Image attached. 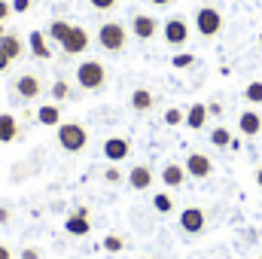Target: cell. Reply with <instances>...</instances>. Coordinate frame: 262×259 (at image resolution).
<instances>
[{"mask_svg":"<svg viewBox=\"0 0 262 259\" xmlns=\"http://www.w3.org/2000/svg\"><path fill=\"white\" fill-rule=\"evenodd\" d=\"M180 122H186V113L183 110H177V107L165 110V125H180Z\"/></svg>","mask_w":262,"mask_h":259,"instance_id":"obj_28","label":"cell"},{"mask_svg":"<svg viewBox=\"0 0 262 259\" xmlns=\"http://www.w3.org/2000/svg\"><path fill=\"white\" fill-rule=\"evenodd\" d=\"M125 180H128L131 189L143 192V189H149V186H152V171H149L146 165H134L128 174H125Z\"/></svg>","mask_w":262,"mask_h":259,"instance_id":"obj_13","label":"cell"},{"mask_svg":"<svg viewBox=\"0 0 262 259\" xmlns=\"http://www.w3.org/2000/svg\"><path fill=\"white\" fill-rule=\"evenodd\" d=\"M21 259H40V250L37 247H25L21 250Z\"/></svg>","mask_w":262,"mask_h":259,"instance_id":"obj_34","label":"cell"},{"mask_svg":"<svg viewBox=\"0 0 262 259\" xmlns=\"http://www.w3.org/2000/svg\"><path fill=\"white\" fill-rule=\"evenodd\" d=\"M152 104H156V98H152L149 89H134V92H131V110L146 113V110H152Z\"/></svg>","mask_w":262,"mask_h":259,"instance_id":"obj_19","label":"cell"},{"mask_svg":"<svg viewBox=\"0 0 262 259\" xmlns=\"http://www.w3.org/2000/svg\"><path fill=\"white\" fill-rule=\"evenodd\" d=\"M9 12H12V3L0 0V21H6V18H9Z\"/></svg>","mask_w":262,"mask_h":259,"instance_id":"obj_33","label":"cell"},{"mask_svg":"<svg viewBox=\"0 0 262 259\" xmlns=\"http://www.w3.org/2000/svg\"><path fill=\"white\" fill-rule=\"evenodd\" d=\"M98 43H101V49H107V52H122L125 43H128L125 25H122V21H104V25L98 28Z\"/></svg>","mask_w":262,"mask_h":259,"instance_id":"obj_2","label":"cell"},{"mask_svg":"<svg viewBox=\"0 0 262 259\" xmlns=\"http://www.w3.org/2000/svg\"><path fill=\"white\" fill-rule=\"evenodd\" d=\"M18 137V119L12 113H0V143H12Z\"/></svg>","mask_w":262,"mask_h":259,"instance_id":"obj_17","label":"cell"},{"mask_svg":"<svg viewBox=\"0 0 262 259\" xmlns=\"http://www.w3.org/2000/svg\"><path fill=\"white\" fill-rule=\"evenodd\" d=\"M195 31L201 37H216L220 31H223V12L216 9V6H201L195 12Z\"/></svg>","mask_w":262,"mask_h":259,"instance_id":"obj_4","label":"cell"},{"mask_svg":"<svg viewBox=\"0 0 262 259\" xmlns=\"http://www.w3.org/2000/svg\"><path fill=\"white\" fill-rule=\"evenodd\" d=\"M207 113H210V116H223V104H216V101L207 104Z\"/></svg>","mask_w":262,"mask_h":259,"instance_id":"obj_36","label":"cell"},{"mask_svg":"<svg viewBox=\"0 0 262 259\" xmlns=\"http://www.w3.org/2000/svg\"><path fill=\"white\" fill-rule=\"evenodd\" d=\"M64 229L67 235H76V238H82V235H89V229H92V223H89V217H79V213H70L64 220Z\"/></svg>","mask_w":262,"mask_h":259,"instance_id":"obj_21","label":"cell"},{"mask_svg":"<svg viewBox=\"0 0 262 259\" xmlns=\"http://www.w3.org/2000/svg\"><path fill=\"white\" fill-rule=\"evenodd\" d=\"M9 223V210L6 207H0V226H6Z\"/></svg>","mask_w":262,"mask_h":259,"instance_id":"obj_37","label":"cell"},{"mask_svg":"<svg viewBox=\"0 0 262 259\" xmlns=\"http://www.w3.org/2000/svg\"><path fill=\"white\" fill-rule=\"evenodd\" d=\"M0 259H12V250H9V247H3V244H0Z\"/></svg>","mask_w":262,"mask_h":259,"instance_id":"obj_38","label":"cell"},{"mask_svg":"<svg viewBox=\"0 0 262 259\" xmlns=\"http://www.w3.org/2000/svg\"><path fill=\"white\" fill-rule=\"evenodd\" d=\"M37 122H40V125H49V128H58V125H61V110H58V104H43V107L37 110Z\"/></svg>","mask_w":262,"mask_h":259,"instance_id":"obj_16","label":"cell"},{"mask_svg":"<svg viewBox=\"0 0 262 259\" xmlns=\"http://www.w3.org/2000/svg\"><path fill=\"white\" fill-rule=\"evenodd\" d=\"M244 98H247L250 104H262V79L247 82V89H244Z\"/></svg>","mask_w":262,"mask_h":259,"instance_id":"obj_25","label":"cell"},{"mask_svg":"<svg viewBox=\"0 0 262 259\" xmlns=\"http://www.w3.org/2000/svg\"><path fill=\"white\" fill-rule=\"evenodd\" d=\"M15 92H18V98L34 101V98H40L43 82H40V76H34V73H21V76L15 79Z\"/></svg>","mask_w":262,"mask_h":259,"instance_id":"obj_11","label":"cell"},{"mask_svg":"<svg viewBox=\"0 0 262 259\" xmlns=\"http://www.w3.org/2000/svg\"><path fill=\"white\" fill-rule=\"evenodd\" d=\"M207 116H210V113H207V104H192V107L186 110V125L192 131H201L204 122H207Z\"/></svg>","mask_w":262,"mask_h":259,"instance_id":"obj_18","label":"cell"},{"mask_svg":"<svg viewBox=\"0 0 262 259\" xmlns=\"http://www.w3.org/2000/svg\"><path fill=\"white\" fill-rule=\"evenodd\" d=\"M183 168H186V174L195 177V180H204V177L213 174V162H210L204 153H189L186 162H183Z\"/></svg>","mask_w":262,"mask_h":259,"instance_id":"obj_7","label":"cell"},{"mask_svg":"<svg viewBox=\"0 0 262 259\" xmlns=\"http://www.w3.org/2000/svg\"><path fill=\"white\" fill-rule=\"evenodd\" d=\"M131 34L137 37V40H152L156 34H159V18L156 15H134V21H131Z\"/></svg>","mask_w":262,"mask_h":259,"instance_id":"obj_10","label":"cell"},{"mask_svg":"<svg viewBox=\"0 0 262 259\" xmlns=\"http://www.w3.org/2000/svg\"><path fill=\"white\" fill-rule=\"evenodd\" d=\"M89 31L85 28H79V25H73L70 28V34L64 37V43H61V49H64L67 55H82L85 49H89Z\"/></svg>","mask_w":262,"mask_h":259,"instance_id":"obj_9","label":"cell"},{"mask_svg":"<svg viewBox=\"0 0 262 259\" xmlns=\"http://www.w3.org/2000/svg\"><path fill=\"white\" fill-rule=\"evenodd\" d=\"M0 49H3L12 61L25 55V43H21V37H15V34H3V37H0Z\"/></svg>","mask_w":262,"mask_h":259,"instance_id":"obj_20","label":"cell"},{"mask_svg":"<svg viewBox=\"0 0 262 259\" xmlns=\"http://www.w3.org/2000/svg\"><path fill=\"white\" fill-rule=\"evenodd\" d=\"M204 226H207V217H204L201 207H183V210H180V229H183L186 235L204 232Z\"/></svg>","mask_w":262,"mask_h":259,"instance_id":"obj_8","label":"cell"},{"mask_svg":"<svg viewBox=\"0 0 262 259\" xmlns=\"http://www.w3.org/2000/svg\"><path fill=\"white\" fill-rule=\"evenodd\" d=\"M259 259H262V256H259Z\"/></svg>","mask_w":262,"mask_h":259,"instance_id":"obj_43","label":"cell"},{"mask_svg":"<svg viewBox=\"0 0 262 259\" xmlns=\"http://www.w3.org/2000/svg\"><path fill=\"white\" fill-rule=\"evenodd\" d=\"M70 21H64V18H55L52 25H49V40H55V43H64V37L70 34Z\"/></svg>","mask_w":262,"mask_h":259,"instance_id":"obj_22","label":"cell"},{"mask_svg":"<svg viewBox=\"0 0 262 259\" xmlns=\"http://www.w3.org/2000/svg\"><path fill=\"white\" fill-rule=\"evenodd\" d=\"M256 183H259V189H262V168L256 171Z\"/></svg>","mask_w":262,"mask_h":259,"instance_id":"obj_40","label":"cell"},{"mask_svg":"<svg viewBox=\"0 0 262 259\" xmlns=\"http://www.w3.org/2000/svg\"><path fill=\"white\" fill-rule=\"evenodd\" d=\"M122 247H125V241L119 235H104V241H101V250H107V253H122Z\"/></svg>","mask_w":262,"mask_h":259,"instance_id":"obj_24","label":"cell"},{"mask_svg":"<svg viewBox=\"0 0 262 259\" xmlns=\"http://www.w3.org/2000/svg\"><path fill=\"white\" fill-rule=\"evenodd\" d=\"M3 34H6V28H3V21H0V37H3Z\"/></svg>","mask_w":262,"mask_h":259,"instance_id":"obj_41","label":"cell"},{"mask_svg":"<svg viewBox=\"0 0 262 259\" xmlns=\"http://www.w3.org/2000/svg\"><path fill=\"white\" fill-rule=\"evenodd\" d=\"M171 64L177 67V70H186V67L195 64V55H192V52H180V55H174V58H171Z\"/></svg>","mask_w":262,"mask_h":259,"instance_id":"obj_27","label":"cell"},{"mask_svg":"<svg viewBox=\"0 0 262 259\" xmlns=\"http://www.w3.org/2000/svg\"><path fill=\"white\" fill-rule=\"evenodd\" d=\"M104 180H107L110 186H116V183H122V180H125V174H122V171H119L116 165H110V168L104 171Z\"/></svg>","mask_w":262,"mask_h":259,"instance_id":"obj_30","label":"cell"},{"mask_svg":"<svg viewBox=\"0 0 262 259\" xmlns=\"http://www.w3.org/2000/svg\"><path fill=\"white\" fill-rule=\"evenodd\" d=\"M89 143V134L79 122H61L58 125V146L64 153H82Z\"/></svg>","mask_w":262,"mask_h":259,"instance_id":"obj_3","label":"cell"},{"mask_svg":"<svg viewBox=\"0 0 262 259\" xmlns=\"http://www.w3.org/2000/svg\"><path fill=\"white\" fill-rule=\"evenodd\" d=\"M67 95H70V85H67L64 79H55V82H52V98H55V101H64Z\"/></svg>","mask_w":262,"mask_h":259,"instance_id":"obj_29","label":"cell"},{"mask_svg":"<svg viewBox=\"0 0 262 259\" xmlns=\"http://www.w3.org/2000/svg\"><path fill=\"white\" fill-rule=\"evenodd\" d=\"M9 64H12V58H9V55L0 49V73H3V70H9Z\"/></svg>","mask_w":262,"mask_h":259,"instance_id":"obj_35","label":"cell"},{"mask_svg":"<svg viewBox=\"0 0 262 259\" xmlns=\"http://www.w3.org/2000/svg\"><path fill=\"white\" fill-rule=\"evenodd\" d=\"M89 3H92L95 9H101V12H107V9H113V6H116L119 0H89Z\"/></svg>","mask_w":262,"mask_h":259,"instance_id":"obj_31","label":"cell"},{"mask_svg":"<svg viewBox=\"0 0 262 259\" xmlns=\"http://www.w3.org/2000/svg\"><path fill=\"white\" fill-rule=\"evenodd\" d=\"M152 6H168V3H174V0H149Z\"/></svg>","mask_w":262,"mask_h":259,"instance_id":"obj_39","label":"cell"},{"mask_svg":"<svg viewBox=\"0 0 262 259\" xmlns=\"http://www.w3.org/2000/svg\"><path fill=\"white\" fill-rule=\"evenodd\" d=\"M210 143H213V146H229V143H232V131L229 128H213L210 131Z\"/></svg>","mask_w":262,"mask_h":259,"instance_id":"obj_26","label":"cell"},{"mask_svg":"<svg viewBox=\"0 0 262 259\" xmlns=\"http://www.w3.org/2000/svg\"><path fill=\"white\" fill-rule=\"evenodd\" d=\"M28 9H31V0H12V12L21 15V12H28Z\"/></svg>","mask_w":262,"mask_h":259,"instance_id":"obj_32","label":"cell"},{"mask_svg":"<svg viewBox=\"0 0 262 259\" xmlns=\"http://www.w3.org/2000/svg\"><path fill=\"white\" fill-rule=\"evenodd\" d=\"M28 49H31V55H34V58H40V61H49V58H52L49 40H46V34H43V31H31V34H28Z\"/></svg>","mask_w":262,"mask_h":259,"instance_id":"obj_12","label":"cell"},{"mask_svg":"<svg viewBox=\"0 0 262 259\" xmlns=\"http://www.w3.org/2000/svg\"><path fill=\"white\" fill-rule=\"evenodd\" d=\"M238 128H241L244 137H256V134L262 131V116L256 113V110H244V113L238 116Z\"/></svg>","mask_w":262,"mask_h":259,"instance_id":"obj_14","label":"cell"},{"mask_svg":"<svg viewBox=\"0 0 262 259\" xmlns=\"http://www.w3.org/2000/svg\"><path fill=\"white\" fill-rule=\"evenodd\" d=\"M189 174H186V168L183 165H177V162H168L165 165V171H162V183L168 186V189H177V186H183V180H186Z\"/></svg>","mask_w":262,"mask_h":259,"instance_id":"obj_15","label":"cell"},{"mask_svg":"<svg viewBox=\"0 0 262 259\" xmlns=\"http://www.w3.org/2000/svg\"><path fill=\"white\" fill-rule=\"evenodd\" d=\"M76 85L85 92H101L107 85V67L95 58H85L76 64Z\"/></svg>","mask_w":262,"mask_h":259,"instance_id":"obj_1","label":"cell"},{"mask_svg":"<svg viewBox=\"0 0 262 259\" xmlns=\"http://www.w3.org/2000/svg\"><path fill=\"white\" fill-rule=\"evenodd\" d=\"M259 46H262V34H259Z\"/></svg>","mask_w":262,"mask_h":259,"instance_id":"obj_42","label":"cell"},{"mask_svg":"<svg viewBox=\"0 0 262 259\" xmlns=\"http://www.w3.org/2000/svg\"><path fill=\"white\" fill-rule=\"evenodd\" d=\"M162 37H165L168 46H183L189 40V25L183 18H168L165 28H162Z\"/></svg>","mask_w":262,"mask_h":259,"instance_id":"obj_6","label":"cell"},{"mask_svg":"<svg viewBox=\"0 0 262 259\" xmlns=\"http://www.w3.org/2000/svg\"><path fill=\"white\" fill-rule=\"evenodd\" d=\"M101 149H104V159L110 165H116V162H122V159L131 156V140L128 137H107Z\"/></svg>","mask_w":262,"mask_h":259,"instance_id":"obj_5","label":"cell"},{"mask_svg":"<svg viewBox=\"0 0 262 259\" xmlns=\"http://www.w3.org/2000/svg\"><path fill=\"white\" fill-rule=\"evenodd\" d=\"M152 207H156L159 213H171V210H174V198H171L168 192L152 195Z\"/></svg>","mask_w":262,"mask_h":259,"instance_id":"obj_23","label":"cell"}]
</instances>
